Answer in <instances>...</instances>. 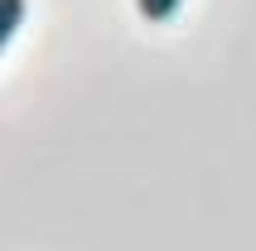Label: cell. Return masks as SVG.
Masks as SVG:
<instances>
[{"label":"cell","instance_id":"6da1fadb","mask_svg":"<svg viewBox=\"0 0 256 251\" xmlns=\"http://www.w3.org/2000/svg\"><path fill=\"white\" fill-rule=\"evenodd\" d=\"M24 24V0H0V54L14 39V29Z\"/></svg>","mask_w":256,"mask_h":251},{"label":"cell","instance_id":"7a4b0ae2","mask_svg":"<svg viewBox=\"0 0 256 251\" xmlns=\"http://www.w3.org/2000/svg\"><path fill=\"white\" fill-rule=\"evenodd\" d=\"M136 5H140V14L150 20V24H164V20L179 10V0H136Z\"/></svg>","mask_w":256,"mask_h":251}]
</instances>
